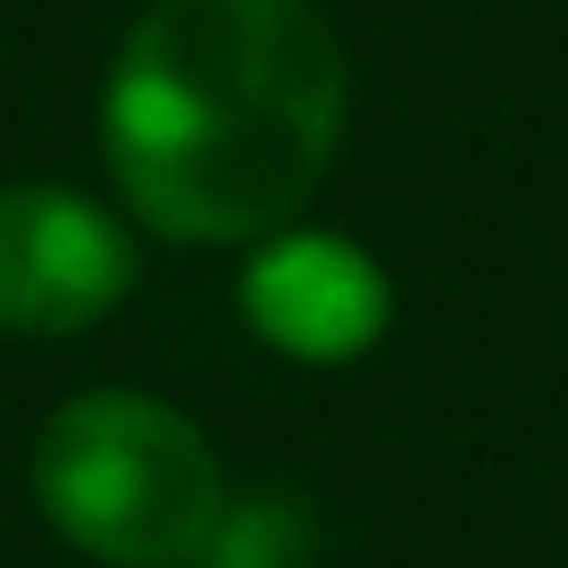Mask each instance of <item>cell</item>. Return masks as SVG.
Wrapping results in <instances>:
<instances>
[{"label":"cell","instance_id":"1","mask_svg":"<svg viewBox=\"0 0 568 568\" xmlns=\"http://www.w3.org/2000/svg\"><path fill=\"white\" fill-rule=\"evenodd\" d=\"M352 59L318 0H151L118 42L101 151L176 243H267L335 168Z\"/></svg>","mask_w":568,"mask_h":568},{"label":"cell","instance_id":"2","mask_svg":"<svg viewBox=\"0 0 568 568\" xmlns=\"http://www.w3.org/2000/svg\"><path fill=\"white\" fill-rule=\"evenodd\" d=\"M34 501L109 568H193L226 518V468L184 409L101 385L34 435Z\"/></svg>","mask_w":568,"mask_h":568},{"label":"cell","instance_id":"3","mask_svg":"<svg viewBox=\"0 0 568 568\" xmlns=\"http://www.w3.org/2000/svg\"><path fill=\"white\" fill-rule=\"evenodd\" d=\"M134 293V243L101 201L68 184L0 193V326L9 335H84Z\"/></svg>","mask_w":568,"mask_h":568},{"label":"cell","instance_id":"4","mask_svg":"<svg viewBox=\"0 0 568 568\" xmlns=\"http://www.w3.org/2000/svg\"><path fill=\"white\" fill-rule=\"evenodd\" d=\"M243 318L276 343L284 359H359L393 318L385 267L343 234L284 226L251 251L243 276Z\"/></svg>","mask_w":568,"mask_h":568},{"label":"cell","instance_id":"5","mask_svg":"<svg viewBox=\"0 0 568 568\" xmlns=\"http://www.w3.org/2000/svg\"><path fill=\"white\" fill-rule=\"evenodd\" d=\"M193 568H326V535H318V510L302 494H251V501H226L210 551Z\"/></svg>","mask_w":568,"mask_h":568}]
</instances>
